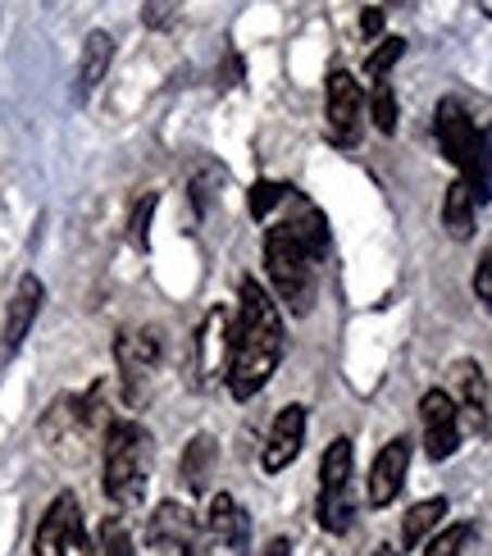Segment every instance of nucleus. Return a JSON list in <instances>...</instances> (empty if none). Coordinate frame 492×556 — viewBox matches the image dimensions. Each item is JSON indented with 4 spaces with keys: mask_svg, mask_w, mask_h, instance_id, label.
Segmentation results:
<instances>
[{
    "mask_svg": "<svg viewBox=\"0 0 492 556\" xmlns=\"http://www.w3.org/2000/svg\"><path fill=\"white\" fill-rule=\"evenodd\" d=\"M228 365V311H210L201 324V375L215 379L219 369Z\"/></svg>",
    "mask_w": 492,
    "mask_h": 556,
    "instance_id": "obj_19",
    "label": "nucleus"
},
{
    "mask_svg": "<svg viewBox=\"0 0 492 556\" xmlns=\"http://www.w3.org/2000/svg\"><path fill=\"white\" fill-rule=\"evenodd\" d=\"M160 352H164V342H160L155 329L119 333V342H114V361H119V379H124L128 402L147 397V383L155 379V369H160Z\"/></svg>",
    "mask_w": 492,
    "mask_h": 556,
    "instance_id": "obj_6",
    "label": "nucleus"
},
{
    "mask_svg": "<svg viewBox=\"0 0 492 556\" xmlns=\"http://www.w3.org/2000/svg\"><path fill=\"white\" fill-rule=\"evenodd\" d=\"M361 28H365V37H379V28H383V10H365Z\"/></svg>",
    "mask_w": 492,
    "mask_h": 556,
    "instance_id": "obj_30",
    "label": "nucleus"
},
{
    "mask_svg": "<svg viewBox=\"0 0 492 556\" xmlns=\"http://www.w3.org/2000/svg\"><path fill=\"white\" fill-rule=\"evenodd\" d=\"M419 420H425V452L433 460H447L456 447H461V410L452 402V392H425V402H419Z\"/></svg>",
    "mask_w": 492,
    "mask_h": 556,
    "instance_id": "obj_8",
    "label": "nucleus"
},
{
    "mask_svg": "<svg viewBox=\"0 0 492 556\" xmlns=\"http://www.w3.org/2000/svg\"><path fill=\"white\" fill-rule=\"evenodd\" d=\"M411 470V438H392V443L374 456V470H369V506H388L406 483Z\"/></svg>",
    "mask_w": 492,
    "mask_h": 556,
    "instance_id": "obj_12",
    "label": "nucleus"
},
{
    "mask_svg": "<svg viewBox=\"0 0 492 556\" xmlns=\"http://www.w3.org/2000/svg\"><path fill=\"white\" fill-rule=\"evenodd\" d=\"M60 556H91V543H87V529H78L74 539H68L64 547H60Z\"/></svg>",
    "mask_w": 492,
    "mask_h": 556,
    "instance_id": "obj_29",
    "label": "nucleus"
},
{
    "mask_svg": "<svg viewBox=\"0 0 492 556\" xmlns=\"http://www.w3.org/2000/svg\"><path fill=\"white\" fill-rule=\"evenodd\" d=\"M238 301L242 306H238V324L228 329L224 379L232 397L247 402L269 383L278 361H283V319H278V301L255 278H242Z\"/></svg>",
    "mask_w": 492,
    "mask_h": 556,
    "instance_id": "obj_1",
    "label": "nucleus"
},
{
    "mask_svg": "<svg viewBox=\"0 0 492 556\" xmlns=\"http://www.w3.org/2000/svg\"><path fill=\"white\" fill-rule=\"evenodd\" d=\"M351 475H356V447H351V438H333L319 460V525L328 534H346L356 520Z\"/></svg>",
    "mask_w": 492,
    "mask_h": 556,
    "instance_id": "obj_5",
    "label": "nucleus"
},
{
    "mask_svg": "<svg viewBox=\"0 0 492 556\" xmlns=\"http://www.w3.org/2000/svg\"><path fill=\"white\" fill-rule=\"evenodd\" d=\"M361 124H365V91L346 68H333L328 74V128H333L338 142H356Z\"/></svg>",
    "mask_w": 492,
    "mask_h": 556,
    "instance_id": "obj_9",
    "label": "nucleus"
},
{
    "mask_svg": "<svg viewBox=\"0 0 492 556\" xmlns=\"http://www.w3.org/2000/svg\"><path fill=\"white\" fill-rule=\"evenodd\" d=\"M110 60H114V37L110 33H91L83 41V60H78V101H87L110 74Z\"/></svg>",
    "mask_w": 492,
    "mask_h": 556,
    "instance_id": "obj_17",
    "label": "nucleus"
},
{
    "mask_svg": "<svg viewBox=\"0 0 492 556\" xmlns=\"http://www.w3.org/2000/svg\"><path fill=\"white\" fill-rule=\"evenodd\" d=\"M374 556H392V552H388V547H379V552H374Z\"/></svg>",
    "mask_w": 492,
    "mask_h": 556,
    "instance_id": "obj_32",
    "label": "nucleus"
},
{
    "mask_svg": "<svg viewBox=\"0 0 492 556\" xmlns=\"http://www.w3.org/2000/svg\"><path fill=\"white\" fill-rule=\"evenodd\" d=\"M83 529V511H78V497L74 493H60L51 506H46V516L37 525V539H33V552L37 556H60V547L74 539Z\"/></svg>",
    "mask_w": 492,
    "mask_h": 556,
    "instance_id": "obj_13",
    "label": "nucleus"
},
{
    "mask_svg": "<svg viewBox=\"0 0 492 556\" xmlns=\"http://www.w3.org/2000/svg\"><path fill=\"white\" fill-rule=\"evenodd\" d=\"M369 119L379 132H396V97H392V87L379 83L374 87V97H369Z\"/></svg>",
    "mask_w": 492,
    "mask_h": 556,
    "instance_id": "obj_22",
    "label": "nucleus"
},
{
    "mask_svg": "<svg viewBox=\"0 0 492 556\" xmlns=\"http://www.w3.org/2000/svg\"><path fill=\"white\" fill-rule=\"evenodd\" d=\"M205 534H210V543H224L228 552H247V539H251L247 511L228 493H215V502H210V516H205Z\"/></svg>",
    "mask_w": 492,
    "mask_h": 556,
    "instance_id": "obj_14",
    "label": "nucleus"
},
{
    "mask_svg": "<svg viewBox=\"0 0 492 556\" xmlns=\"http://www.w3.org/2000/svg\"><path fill=\"white\" fill-rule=\"evenodd\" d=\"M155 205H160V197H155V192H147L142 201L133 205V219H128V238H133V247H147V238H151V215H155Z\"/></svg>",
    "mask_w": 492,
    "mask_h": 556,
    "instance_id": "obj_24",
    "label": "nucleus"
},
{
    "mask_svg": "<svg viewBox=\"0 0 492 556\" xmlns=\"http://www.w3.org/2000/svg\"><path fill=\"white\" fill-rule=\"evenodd\" d=\"M288 552H292L288 539H269V543H265V556H288Z\"/></svg>",
    "mask_w": 492,
    "mask_h": 556,
    "instance_id": "obj_31",
    "label": "nucleus"
},
{
    "mask_svg": "<svg viewBox=\"0 0 492 556\" xmlns=\"http://www.w3.org/2000/svg\"><path fill=\"white\" fill-rule=\"evenodd\" d=\"M215 466H219L215 438L197 433L192 443H187V452H182V483H187V493H205V483L215 479Z\"/></svg>",
    "mask_w": 492,
    "mask_h": 556,
    "instance_id": "obj_18",
    "label": "nucleus"
},
{
    "mask_svg": "<svg viewBox=\"0 0 492 556\" xmlns=\"http://www.w3.org/2000/svg\"><path fill=\"white\" fill-rule=\"evenodd\" d=\"M442 516H447V502H442V497H429V502L411 506L406 525H402V543H406V547H419V543H425L433 529L442 525Z\"/></svg>",
    "mask_w": 492,
    "mask_h": 556,
    "instance_id": "obj_21",
    "label": "nucleus"
},
{
    "mask_svg": "<svg viewBox=\"0 0 492 556\" xmlns=\"http://www.w3.org/2000/svg\"><path fill=\"white\" fill-rule=\"evenodd\" d=\"M465 539H470V525H452V529H442V534L425 547V556H461Z\"/></svg>",
    "mask_w": 492,
    "mask_h": 556,
    "instance_id": "obj_26",
    "label": "nucleus"
},
{
    "mask_svg": "<svg viewBox=\"0 0 492 556\" xmlns=\"http://www.w3.org/2000/svg\"><path fill=\"white\" fill-rule=\"evenodd\" d=\"M151 433L137 420H110L105 425V447H101V470H105V497L119 506H137L147 497L151 479Z\"/></svg>",
    "mask_w": 492,
    "mask_h": 556,
    "instance_id": "obj_3",
    "label": "nucleus"
},
{
    "mask_svg": "<svg viewBox=\"0 0 492 556\" xmlns=\"http://www.w3.org/2000/svg\"><path fill=\"white\" fill-rule=\"evenodd\" d=\"M475 292H479V301L492 311V247L483 251V261H479V269H475Z\"/></svg>",
    "mask_w": 492,
    "mask_h": 556,
    "instance_id": "obj_28",
    "label": "nucleus"
},
{
    "mask_svg": "<svg viewBox=\"0 0 492 556\" xmlns=\"http://www.w3.org/2000/svg\"><path fill=\"white\" fill-rule=\"evenodd\" d=\"M265 269L274 278L278 301H283L292 315H306L315 306V261L306 256V247L288 233V224H274L265 233Z\"/></svg>",
    "mask_w": 492,
    "mask_h": 556,
    "instance_id": "obj_4",
    "label": "nucleus"
},
{
    "mask_svg": "<svg viewBox=\"0 0 492 556\" xmlns=\"http://www.w3.org/2000/svg\"><path fill=\"white\" fill-rule=\"evenodd\" d=\"M41 301H46L41 278H37V274H23L18 288H14V296H10V311H5V333H0V346H5V356H14L18 346H23V338L33 333Z\"/></svg>",
    "mask_w": 492,
    "mask_h": 556,
    "instance_id": "obj_10",
    "label": "nucleus"
},
{
    "mask_svg": "<svg viewBox=\"0 0 492 556\" xmlns=\"http://www.w3.org/2000/svg\"><path fill=\"white\" fill-rule=\"evenodd\" d=\"M301 438H306V406H283L274 415V429H269V443H265V456H261V466L269 470V475H278V470H288L292 460H297V452H301Z\"/></svg>",
    "mask_w": 492,
    "mask_h": 556,
    "instance_id": "obj_11",
    "label": "nucleus"
},
{
    "mask_svg": "<svg viewBox=\"0 0 492 556\" xmlns=\"http://www.w3.org/2000/svg\"><path fill=\"white\" fill-rule=\"evenodd\" d=\"M283 224H288V233H292L301 247H306L311 261H319L324 251H328V219H324L319 205H311L306 197H292V215H288Z\"/></svg>",
    "mask_w": 492,
    "mask_h": 556,
    "instance_id": "obj_16",
    "label": "nucleus"
},
{
    "mask_svg": "<svg viewBox=\"0 0 492 556\" xmlns=\"http://www.w3.org/2000/svg\"><path fill=\"white\" fill-rule=\"evenodd\" d=\"M456 410L470 420L479 433L488 429V379H483V369L475 361H461L456 365Z\"/></svg>",
    "mask_w": 492,
    "mask_h": 556,
    "instance_id": "obj_15",
    "label": "nucleus"
},
{
    "mask_svg": "<svg viewBox=\"0 0 492 556\" xmlns=\"http://www.w3.org/2000/svg\"><path fill=\"white\" fill-rule=\"evenodd\" d=\"M402 51H406V41H402V37L379 41V51H374V55L365 60V74H369L374 83H383V74H388V68H392L396 60H402Z\"/></svg>",
    "mask_w": 492,
    "mask_h": 556,
    "instance_id": "obj_23",
    "label": "nucleus"
},
{
    "mask_svg": "<svg viewBox=\"0 0 492 556\" xmlns=\"http://www.w3.org/2000/svg\"><path fill=\"white\" fill-rule=\"evenodd\" d=\"M283 197H288V188H278V182L261 178V182L251 188V215H255V219H269V211H274V205L283 201Z\"/></svg>",
    "mask_w": 492,
    "mask_h": 556,
    "instance_id": "obj_25",
    "label": "nucleus"
},
{
    "mask_svg": "<svg viewBox=\"0 0 492 556\" xmlns=\"http://www.w3.org/2000/svg\"><path fill=\"white\" fill-rule=\"evenodd\" d=\"M475 197H470V188L456 178L452 188H447V201H442V224H447V233L452 238H470L475 233Z\"/></svg>",
    "mask_w": 492,
    "mask_h": 556,
    "instance_id": "obj_20",
    "label": "nucleus"
},
{
    "mask_svg": "<svg viewBox=\"0 0 492 556\" xmlns=\"http://www.w3.org/2000/svg\"><path fill=\"white\" fill-rule=\"evenodd\" d=\"M433 132H438L442 155L461 169V182L470 188V197L492 201V137L470 119V110H465L456 97L438 101Z\"/></svg>",
    "mask_w": 492,
    "mask_h": 556,
    "instance_id": "obj_2",
    "label": "nucleus"
},
{
    "mask_svg": "<svg viewBox=\"0 0 492 556\" xmlns=\"http://www.w3.org/2000/svg\"><path fill=\"white\" fill-rule=\"evenodd\" d=\"M101 547H105V556H137V552H133V534H128L119 520H105V529H101Z\"/></svg>",
    "mask_w": 492,
    "mask_h": 556,
    "instance_id": "obj_27",
    "label": "nucleus"
},
{
    "mask_svg": "<svg viewBox=\"0 0 492 556\" xmlns=\"http://www.w3.org/2000/svg\"><path fill=\"white\" fill-rule=\"evenodd\" d=\"M151 543L155 547H174L182 556H210V534L205 525L178 502H160L151 516Z\"/></svg>",
    "mask_w": 492,
    "mask_h": 556,
    "instance_id": "obj_7",
    "label": "nucleus"
}]
</instances>
